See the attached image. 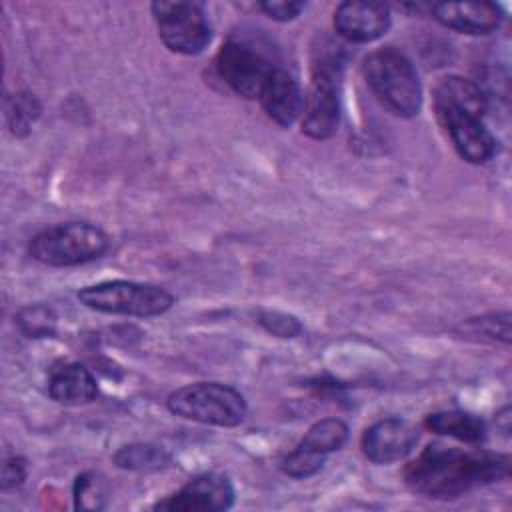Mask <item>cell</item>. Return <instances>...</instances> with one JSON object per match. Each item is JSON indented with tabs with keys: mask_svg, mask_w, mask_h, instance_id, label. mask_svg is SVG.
Returning a JSON list of instances; mask_svg holds the SVG:
<instances>
[{
	"mask_svg": "<svg viewBox=\"0 0 512 512\" xmlns=\"http://www.w3.org/2000/svg\"><path fill=\"white\" fill-rule=\"evenodd\" d=\"M510 456L490 450H464L444 442L428 444L404 468V484L430 500H454L510 476Z\"/></svg>",
	"mask_w": 512,
	"mask_h": 512,
	"instance_id": "6da1fadb",
	"label": "cell"
},
{
	"mask_svg": "<svg viewBox=\"0 0 512 512\" xmlns=\"http://www.w3.org/2000/svg\"><path fill=\"white\" fill-rule=\"evenodd\" d=\"M362 76L374 98L398 118H414L422 108V84L412 60L386 46L370 52L362 62Z\"/></svg>",
	"mask_w": 512,
	"mask_h": 512,
	"instance_id": "7a4b0ae2",
	"label": "cell"
},
{
	"mask_svg": "<svg viewBox=\"0 0 512 512\" xmlns=\"http://www.w3.org/2000/svg\"><path fill=\"white\" fill-rule=\"evenodd\" d=\"M110 242L102 228L90 222H64L40 230L28 242V254L46 266H78L100 258Z\"/></svg>",
	"mask_w": 512,
	"mask_h": 512,
	"instance_id": "3957f363",
	"label": "cell"
},
{
	"mask_svg": "<svg viewBox=\"0 0 512 512\" xmlns=\"http://www.w3.org/2000/svg\"><path fill=\"white\" fill-rule=\"evenodd\" d=\"M166 408L184 420L220 428L242 424L248 412L244 396L222 382L186 384L166 398Z\"/></svg>",
	"mask_w": 512,
	"mask_h": 512,
	"instance_id": "277c9868",
	"label": "cell"
},
{
	"mask_svg": "<svg viewBox=\"0 0 512 512\" xmlns=\"http://www.w3.org/2000/svg\"><path fill=\"white\" fill-rule=\"evenodd\" d=\"M338 48H320L312 66V80L302 98V134L312 140H328L340 124Z\"/></svg>",
	"mask_w": 512,
	"mask_h": 512,
	"instance_id": "5b68a950",
	"label": "cell"
},
{
	"mask_svg": "<svg viewBox=\"0 0 512 512\" xmlns=\"http://www.w3.org/2000/svg\"><path fill=\"white\" fill-rule=\"evenodd\" d=\"M78 300L90 310L102 314H122L136 318H152L174 306V294L146 282L106 280L78 290Z\"/></svg>",
	"mask_w": 512,
	"mask_h": 512,
	"instance_id": "8992f818",
	"label": "cell"
},
{
	"mask_svg": "<svg viewBox=\"0 0 512 512\" xmlns=\"http://www.w3.org/2000/svg\"><path fill=\"white\" fill-rule=\"evenodd\" d=\"M162 44L176 54L196 56L210 44L212 30L200 4L156 0L150 6Z\"/></svg>",
	"mask_w": 512,
	"mask_h": 512,
	"instance_id": "52a82bcc",
	"label": "cell"
},
{
	"mask_svg": "<svg viewBox=\"0 0 512 512\" xmlns=\"http://www.w3.org/2000/svg\"><path fill=\"white\" fill-rule=\"evenodd\" d=\"M278 68L268 54L246 38H228L216 56L220 78L244 98H258L264 82Z\"/></svg>",
	"mask_w": 512,
	"mask_h": 512,
	"instance_id": "ba28073f",
	"label": "cell"
},
{
	"mask_svg": "<svg viewBox=\"0 0 512 512\" xmlns=\"http://www.w3.org/2000/svg\"><path fill=\"white\" fill-rule=\"evenodd\" d=\"M434 112L462 160L468 164H486L494 158L498 142L486 128L482 116L454 106H434Z\"/></svg>",
	"mask_w": 512,
	"mask_h": 512,
	"instance_id": "9c48e42d",
	"label": "cell"
},
{
	"mask_svg": "<svg viewBox=\"0 0 512 512\" xmlns=\"http://www.w3.org/2000/svg\"><path fill=\"white\" fill-rule=\"evenodd\" d=\"M236 490L228 476L206 472L186 482L174 494L158 500L154 510L168 512H222L234 506Z\"/></svg>",
	"mask_w": 512,
	"mask_h": 512,
	"instance_id": "30bf717a",
	"label": "cell"
},
{
	"mask_svg": "<svg viewBox=\"0 0 512 512\" xmlns=\"http://www.w3.org/2000/svg\"><path fill=\"white\" fill-rule=\"evenodd\" d=\"M334 30L340 38L366 44L382 38L392 24L390 6L368 0H348L336 6L332 18Z\"/></svg>",
	"mask_w": 512,
	"mask_h": 512,
	"instance_id": "8fae6325",
	"label": "cell"
},
{
	"mask_svg": "<svg viewBox=\"0 0 512 512\" xmlns=\"http://www.w3.org/2000/svg\"><path fill=\"white\" fill-rule=\"evenodd\" d=\"M418 442V430L400 416H388L368 426L360 438L362 454L374 464L404 460Z\"/></svg>",
	"mask_w": 512,
	"mask_h": 512,
	"instance_id": "7c38bea8",
	"label": "cell"
},
{
	"mask_svg": "<svg viewBox=\"0 0 512 512\" xmlns=\"http://www.w3.org/2000/svg\"><path fill=\"white\" fill-rule=\"evenodd\" d=\"M432 18L448 30L484 36L502 24V8L492 2H440L430 6Z\"/></svg>",
	"mask_w": 512,
	"mask_h": 512,
	"instance_id": "4fadbf2b",
	"label": "cell"
},
{
	"mask_svg": "<svg viewBox=\"0 0 512 512\" xmlns=\"http://www.w3.org/2000/svg\"><path fill=\"white\" fill-rule=\"evenodd\" d=\"M258 100L266 116L282 126L290 128L302 112V92L298 80L284 68H274L264 82Z\"/></svg>",
	"mask_w": 512,
	"mask_h": 512,
	"instance_id": "5bb4252c",
	"label": "cell"
},
{
	"mask_svg": "<svg viewBox=\"0 0 512 512\" xmlns=\"http://www.w3.org/2000/svg\"><path fill=\"white\" fill-rule=\"evenodd\" d=\"M48 394L58 404L84 406L98 396V382L86 366L66 364L52 372L48 380Z\"/></svg>",
	"mask_w": 512,
	"mask_h": 512,
	"instance_id": "9a60e30c",
	"label": "cell"
},
{
	"mask_svg": "<svg viewBox=\"0 0 512 512\" xmlns=\"http://www.w3.org/2000/svg\"><path fill=\"white\" fill-rule=\"evenodd\" d=\"M432 106H454L482 118L488 110L486 94L482 92V88L476 82L462 76L440 78V82L434 86Z\"/></svg>",
	"mask_w": 512,
	"mask_h": 512,
	"instance_id": "2e32d148",
	"label": "cell"
},
{
	"mask_svg": "<svg viewBox=\"0 0 512 512\" xmlns=\"http://www.w3.org/2000/svg\"><path fill=\"white\" fill-rule=\"evenodd\" d=\"M424 428L466 444H480L486 438V422L480 416L462 410L432 412L424 418Z\"/></svg>",
	"mask_w": 512,
	"mask_h": 512,
	"instance_id": "e0dca14e",
	"label": "cell"
},
{
	"mask_svg": "<svg viewBox=\"0 0 512 512\" xmlns=\"http://www.w3.org/2000/svg\"><path fill=\"white\" fill-rule=\"evenodd\" d=\"M112 460L120 470L128 472H158L168 468L172 462L170 454L162 446L148 442L126 444L114 452Z\"/></svg>",
	"mask_w": 512,
	"mask_h": 512,
	"instance_id": "ac0fdd59",
	"label": "cell"
},
{
	"mask_svg": "<svg viewBox=\"0 0 512 512\" xmlns=\"http://www.w3.org/2000/svg\"><path fill=\"white\" fill-rule=\"evenodd\" d=\"M348 434H350V430L344 420L322 418L308 428V432L304 434V438L298 444L322 458H328V454L340 450L346 444Z\"/></svg>",
	"mask_w": 512,
	"mask_h": 512,
	"instance_id": "d6986e66",
	"label": "cell"
},
{
	"mask_svg": "<svg viewBox=\"0 0 512 512\" xmlns=\"http://www.w3.org/2000/svg\"><path fill=\"white\" fill-rule=\"evenodd\" d=\"M456 332H460L464 338L510 344V312L504 310L490 312L478 318H468L456 328Z\"/></svg>",
	"mask_w": 512,
	"mask_h": 512,
	"instance_id": "ffe728a7",
	"label": "cell"
},
{
	"mask_svg": "<svg viewBox=\"0 0 512 512\" xmlns=\"http://www.w3.org/2000/svg\"><path fill=\"white\" fill-rule=\"evenodd\" d=\"M16 324L26 338H50L56 332L58 318L50 306L30 304L16 314Z\"/></svg>",
	"mask_w": 512,
	"mask_h": 512,
	"instance_id": "44dd1931",
	"label": "cell"
},
{
	"mask_svg": "<svg viewBox=\"0 0 512 512\" xmlns=\"http://www.w3.org/2000/svg\"><path fill=\"white\" fill-rule=\"evenodd\" d=\"M40 102L30 92H16L10 96L6 106V120L10 126V132L14 136H26L34 124V120L40 116Z\"/></svg>",
	"mask_w": 512,
	"mask_h": 512,
	"instance_id": "7402d4cb",
	"label": "cell"
},
{
	"mask_svg": "<svg viewBox=\"0 0 512 512\" xmlns=\"http://www.w3.org/2000/svg\"><path fill=\"white\" fill-rule=\"evenodd\" d=\"M76 510H102L106 506V484L96 472H82L72 486Z\"/></svg>",
	"mask_w": 512,
	"mask_h": 512,
	"instance_id": "603a6c76",
	"label": "cell"
},
{
	"mask_svg": "<svg viewBox=\"0 0 512 512\" xmlns=\"http://www.w3.org/2000/svg\"><path fill=\"white\" fill-rule=\"evenodd\" d=\"M324 462H326V458H322L298 444L292 452H288L280 460V470L290 478L306 480V478H312L314 474H318L324 468Z\"/></svg>",
	"mask_w": 512,
	"mask_h": 512,
	"instance_id": "cb8c5ba5",
	"label": "cell"
},
{
	"mask_svg": "<svg viewBox=\"0 0 512 512\" xmlns=\"http://www.w3.org/2000/svg\"><path fill=\"white\" fill-rule=\"evenodd\" d=\"M256 318H258V324L268 334L278 336V338H296L304 330L302 322L296 316L280 312V310H260Z\"/></svg>",
	"mask_w": 512,
	"mask_h": 512,
	"instance_id": "d4e9b609",
	"label": "cell"
},
{
	"mask_svg": "<svg viewBox=\"0 0 512 512\" xmlns=\"http://www.w3.org/2000/svg\"><path fill=\"white\" fill-rule=\"evenodd\" d=\"M304 2H298V0H266V2H260L258 8L270 18V20H276V22H290L294 18L300 16V12L304 10Z\"/></svg>",
	"mask_w": 512,
	"mask_h": 512,
	"instance_id": "484cf974",
	"label": "cell"
},
{
	"mask_svg": "<svg viewBox=\"0 0 512 512\" xmlns=\"http://www.w3.org/2000/svg\"><path fill=\"white\" fill-rule=\"evenodd\" d=\"M26 480V460L22 456H12L2 466V490H12L22 486Z\"/></svg>",
	"mask_w": 512,
	"mask_h": 512,
	"instance_id": "4316f807",
	"label": "cell"
}]
</instances>
